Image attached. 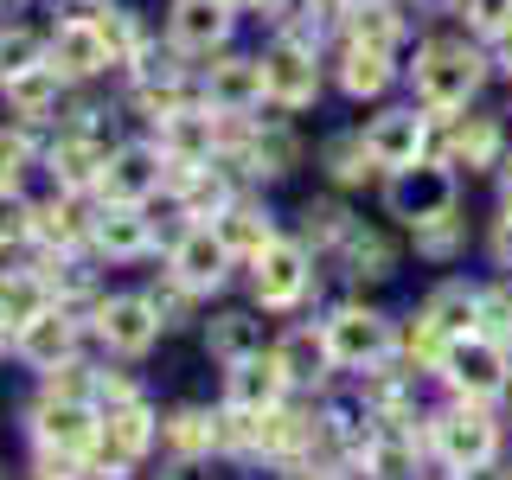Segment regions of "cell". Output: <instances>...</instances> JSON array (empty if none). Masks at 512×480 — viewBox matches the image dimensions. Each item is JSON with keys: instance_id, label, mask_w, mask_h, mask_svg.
<instances>
[{"instance_id": "cell-1", "label": "cell", "mask_w": 512, "mask_h": 480, "mask_svg": "<svg viewBox=\"0 0 512 480\" xmlns=\"http://www.w3.org/2000/svg\"><path fill=\"white\" fill-rule=\"evenodd\" d=\"M487 71H493V58L480 52L474 32H436V39L416 45L410 84H416V103H423L429 116H461V109L487 90Z\"/></svg>"}, {"instance_id": "cell-2", "label": "cell", "mask_w": 512, "mask_h": 480, "mask_svg": "<svg viewBox=\"0 0 512 480\" xmlns=\"http://www.w3.org/2000/svg\"><path fill=\"white\" fill-rule=\"evenodd\" d=\"M423 436H429V455H436V468L474 474V468H487V461H500L506 429H500V416L480 404V397H455L448 410L429 416Z\"/></svg>"}, {"instance_id": "cell-3", "label": "cell", "mask_w": 512, "mask_h": 480, "mask_svg": "<svg viewBox=\"0 0 512 480\" xmlns=\"http://www.w3.org/2000/svg\"><path fill=\"white\" fill-rule=\"evenodd\" d=\"M436 372H442V384L455 397H480V404H493V397L512 391V340H500V333H487V327L455 333V340L442 346Z\"/></svg>"}, {"instance_id": "cell-4", "label": "cell", "mask_w": 512, "mask_h": 480, "mask_svg": "<svg viewBox=\"0 0 512 480\" xmlns=\"http://www.w3.org/2000/svg\"><path fill=\"white\" fill-rule=\"evenodd\" d=\"M474 327H480V288L461 282V276L436 282V288L423 295V308H416V327H410V365L423 359L429 372H436L442 346L455 340V333H474Z\"/></svg>"}, {"instance_id": "cell-5", "label": "cell", "mask_w": 512, "mask_h": 480, "mask_svg": "<svg viewBox=\"0 0 512 480\" xmlns=\"http://www.w3.org/2000/svg\"><path fill=\"white\" fill-rule=\"evenodd\" d=\"M384 205L410 231L429 218H448V212H461V173L448 160H416L404 173H384Z\"/></svg>"}, {"instance_id": "cell-6", "label": "cell", "mask_w": 512, "mask_h": 480, "mask_svg": "<svg viewBox=\"0 0 512 480\" xmlns=\"http://www.w3.org/2000/svg\"><path fill=\"white\" fill-rule=\"evenodd\" d=\"M320 327H327V346H333V365H340V372H372V365H391V359H397V327H391V314L365 308V301L333 308Z\"/></svg>"}, {"instance_id": "cell-7", "label": "cell", "mask_w": 512, "mask_h": 480, "mask_svg": "<svg viewBox=\"0 0 512 480\" xmlns=\"http://www.w3.org/2000/svg\"><path fill=\"white\" fill-rule=\"evenodd\" d=\"M359 135H365V154H372L378 173H404V167H416V160H429L436 116H429L423 103H397V109H378Z\"/></svg>"}, {"instance_id": "cell-8", "label": "cell", "mask_w": 512, "mask_h": 480, "mask_svg": "<svg viewBox=\"0 0 512 480\" xmlns=\"http://www.w3.org/2000/svg\"><path fill=\"white\" fill-rule=\"evenodd\" d=\"M263 77H269V103L276 109L320 103V52L308 32H276V45L263 52Z\"/></svg>"}, {"instance_id": "cell-9", "label": "cell", "mask_w": 512, "mask_h": 480, "mask_svg": "<svg viewBox=\"0 0 512 480\" xmlns=\"http://www.w3.org/2000/svg\"><path fill=\"white\" fill-rule=\"evenodd\" d=\"M308 282H314V256L301 237H276L263 256H250V288L263 308H295L308 295Z\"/></svg>"}, {"instance_id": "cell-10", "label": "cell", "mask_w": 512, "mask_h": 480, "mask_svg": "<svg viewBox=\"0 0 512 480\" xmlns=\"http://www.w3.org/2000/svg\"><path fill=\"white\" fill-rule=\"evenodd\" d=\"M154 442H160V416L141 404V397L103 404V436H96V448H103V474L109 480H122V468H135Z\"/></svg>"}, {"instance_id": "cell-11", "label": "cell", "mask_w": 512, "mask_h": 480, "mask_svg": "<svg viewBox=\"0 0 512 480\" xmlns=\"http://www.w3.org/2000/svg\"><path fill=\"white\" fill-rule=\"evenodd\" d=\"M96 436H103V416H96L84 397L39 391V404H32V442H39V448H58V455H90Z\"/></svg>"}, {"instance_id": "cell-12", "label": "cell", "mask_w": 512, "mask_h": 480, "mask_svg": "<svg viewBox=\"0 0 512 480\" xmlns=\"http://www.w3.org/2000/svg\"><path fill=\"white\" fill-rule=\"evenodd\" d=\"M231 244L218 237V224H186L180 237H173V256H167V269L180 276L192 295H212V288L231 282Z\"/></svg>"}, {"instance_id": "cell-13", "label": "cell", "mask_w": 512, "mask_h": 480, "mask_svg": "<svg viewBox=\"0 0 512 480\" xmlns=\"http://www.w3.org/2000/svg\"><path fill=\"white\" fill-rule=\"evenodd\" d=\"M199 96L218 109V116H256V109L269 103V77H263V58H218L212 71H205Z\"/></svg>"}, {"instance_id": "cell-14", "label": "cell", "mask_w": 512, "mask_h": 480, "mask_svg": "<svg viewBox=\"0 0 512 480\" xmlns=\"http://www.w3.org/2000/svg\"><path fill=\"white\" fill-rule=\"evenodd\" d=\"M160 327H167V320L154 314L148 295H109L103 308H96V333H103V346L122 352V359H141V352L160 340Z\"/></svg>"}, {"instance_id": "cell-15", "label": "cell", "mask_w": 512, "mask_h": 480, "mask_svg": "<svg viewBox=\"0 0 512 480\" xmlns=\"http://www.w3.org/2000/svg\"><path fill=\"white\" fill-rule=\"evenodd\" d=\"M442 160H448L455 173H461V167H468V173L506 167V128H500V116H448Z\"/></svg>"}, {"instance_id": "cell-16", "label": "cell", "mask_w": 512, "mask_h": 480, "mask_svg": "<svg viewBox=\"0 0 512 480\" xmlns=\"http://www.w3.org/2000/svg\"><path fill=\"white\" fill-rule=\"evenodd\" d=\"M231 0H173L167 32H173V52L186 58H212L224 39H231Z\"/></svg>"}, {"instance_id": "cell-17", "label": "cell", "mask_w": 512, "mask_h": 480, "mask_svg": "<svg viewBox=\"0 0 512 480\" xmlns=\"http://www.w3.org/2000/svg\"><path fill=\"white\" fill-rule=\"evenodd\" d=\"M167 186V148H148V141H128V148L109 154V167H103V192L109 199H128V205H141V199H154V192Z\"/></svg>"}, {"instance_id": "cell-18", "label": "cell", "mask_w": 512, "mask_h": 480, "mask_svg": "<svg viewBox=\"0 0 512 480\" xmlns=\"http://www.w3.org/2000/svg\"><path fill=\"white\" fill-rule=\"evenodd\" d=\"M276 365H282L288 391H320L327 372H340V365H333V346H327V327H288L276 340Z\"/></svg>"}, {"instance_id": "cell-19", "label": "cell", "mask_w": 512, "mask_h": 480, "mask_svg": "<svg viewBox=\"0 0 512 480\" xmlns=\"http://www.w3.org/2000/svg\"><path fill=\"white\" fill-rule=\"evenodd\" d=\"M288 397V378H282V365H276V352H256V359H237V365H224V404L231 410H276Z\"/></svg>"}, {"instance_id": "cell-20", "label": "cell", "mask_w": 512, "mask_h": 480, "mask_svg": "<svg viewBox=\"0 0 512 480\" xmlns=\"http://www.w3.org/2000/svg\"><path fill=\"white\" fill-rule=\"evenodd\" d=\"M52 64H58L64 77H96V71H109V64H116V52H109L103 26L77 13V20H64L52 32Z\"/></svg>"}, {"instance_id": "cell-21", "label": "cell", "mask_w": 512, "mask_h": 480, "mask_svg": "<svg viewBox=\"0 0 512 480\" xmlns=\"http://www.w3.org/2000/svg\"><path fill=\"white\" fill-rule=\"evenodd\" d=\"M71 346H77V320L58 308H45V314H32L26 327H20V340H13V352H20L26 365H39V372H52V365L71 359Z\"/></svg>"}, {"instance_id": "cell-22", "label": "cell", "mask_w": 512, "mask_h": 480, "mask_svg": "<svg viewBox=\"0 0 512 480\" xmlns=\"http://www.w3.org/2000/svg\"><path fill=\"white\" fill-rule=\"evenodd\" d=\"M333 77H340V90L352 96V103H372V96L391 90V77H397V64L384 45H359V39H346V52L340 64H333Z\"/></svg>"}, {"instance_id": "cell-23", "label": "cell", "mask_w": 512, "mask_h": 480, "mask_svg": "<svg viewBox=\"0 0 512 480\" xmlns=\"http://www.w3.org/2000/svg\"><path fill=\"white\" fill-rule=\"evenodd\" d=\"M90 237H96V250L116 256V263H128V256H141V250L154 244V231H148V218H141V205H128V199H109L103 212L90 218Z\"/></svg>"}, {"instance_id": "cell-24", "label": "cell", "mask_w": 512, "mask_h": 480, "mask_svg": "<svg viewBox=\"0 0 512 480\" xmlns=\"http://www.w3.org/2000/svg\"><path fill=\"white\" fill-rule=\"evenodd\" d=\"M103 167H109V154L90 141V128H71V135H58V141H52V180H58L64 192L103 186Z\"/></svg>"}, {"instance_id": "cell-25", "label": "cell", "mask_w": 512, "mask_h": 480, "mask_svg": "<svg viewBox=\"0 0 512 480\" xmlns=\"http://www.w3.org/2000/svg\"><path fill=\"white\" fill-rule=\"evenodd\" d=\"M212 224H218L224 244H231V256H244V263H250V256H263V250L282 237V231H276V218H269L263 205H250V199H231Z\"/></svg>"}, {"instance_id": "cell-26", "label": "cell", "mask_w": 512, "mask_h": 480, "mask_svg": "<svg viewBox=\"0 0 512 480\" xmlns=\"http://www.w3.org/2000/svg\"><path fill=\"white\" fill-rule=\"evenodd\" d=\"M340 20H346V39H359V45L397 52V39H404V7L397 0H352Z\"/></svg>"}, {"instance_id": "cell-27", "label": "cell", "mask_w": 512, "mask_h": 480, "mask_svg": "<svg viewBox=\"0 0 512 480\" xmlns=\"http://www.w3.org/2000/svg\"><path fill=\"white\" fill-rule=\"evenodd\" d=\"M0 90H7V109H13V116H45V109H58L64 71L45 58V64H32V71H20V77H0Z\"/></svg>"}, {"instance_id": "cell-28", "label": "cell", "mask_w": 512, "mask_h": 480, "mask_svg": "<svg viewBox=\"0 0 512 480\" xmlns=\"http://www.w3.org/2000/svg\"><path fill=\"white\" fill-rule=\"evenodd\" d=\"M218 423H224V416L186 404V410H173L167 423H160V442H167L180 461H199V455H212V448H218Z\"/></svg>"}, {"instance_id": "cell-29", "label": "cell", "mask_w": 512, "mask_h": 480, "mask_svg": "<svg viewBox=\"0 0 512 480\" xmlns=\"http://www.w3.org/2000/svg\"><path fill=\"white\" fill-rule=\"evenodd\" d=\"M205 352H212L218 365L256 359V352H263V327H256L250 314H218V320H205Z\"/></svg>"}, {"instance_id": "cell-30", "label": "cell", "mask_w": 512, "mask_h": 480, "mask_svg": "<svg viewBox=\"0 0 512 480\" xmlns=\"http://www.w3.org/2000/svg\"><path fill=\"white\" fill-rule=\"evenodd\" d=\"M340 250H346V276H352V282H384V276L397 269V250L384 244L378 231H365V224H352Z\"/></svg>"}, {"instance_id": "cell-31", "label": "cell", "mask_w": 512, "mask_h": 480, "mask_svg": "<svg viewBox=\"0 0 512 480\" xmlns=\"http://www.w3.org/2000/svg\"><path fill=\"white\" fill-rule=\"evenodd\" d=\"M352 224H359V218H352L340 199H308V205H301V244H314V250H340Z\"/></svg>"}, {"instance_id": "cell-32", "label": "cell", "mask_w": 512, "mask_h": 480, "mask_svg": "<svg viewBox=\"0 0 512 480\" xmlns=\"http://www.w3.org/2000/svg\"><path fill=\"white\" fill-rule=\"evenodd\" d=\"M0 308L13 314V327H26L32 314H45V308H52V282H45V276H32V269H20V276H7V282H0Z\"/></svg>"}, {"instance_id": "cell-33", "label": "cell", "mask_w": 512, "mask_h": 480, "mask_svg": "<svg viewBox=\"0 0 512 480\" xmlns=\"http://www.w3.org/2000/svg\"><path fill=\"white\" fill-rule=\"evenodd\" d=\"M416 256H436V263H455L461 244H468V218L461 212H448V218H429V224H416Z\"/></svg>"}, {"instance_id": "cell-34", "label": "cell", "mask_w": 512, "mask_h": 480, "mask_svg": "<svg viewBox=\"0 0 512 480\" xmlns=\"http://www.w3.org/2000/svg\"><path fill=\"white\" fill-rule=\"evenodd\" d=\"M327 173H333V186H359V180H372V154H365V135H340V141H327Z\"/></svg>"}, {"instance_id": "cell-35", "label": "cell", "mask_w": 512, "mask_h": 480, "mask_svg": "<svg viewBox=\"0 0 512 480\" xmlns=\"http://www.w3.org/2000/svg\"><path fill=\"white\" fill-rule=\"evenodd\" d=\"M455 20L474 39H506L512 32V0H455Z\"/></svg>"}, {"instance_id": "cell-36", "label": "cell", "mask_w": 512, "mask_h": 480, "mask_svg": "<svg viewBox=\"0 0 512 480\" xmlns=\"http://www.w3.org/2000/svg\"><path fill=\"white\" fill-rule=\"evenodd\" d=\"M52 58V39H39V32H0V77H20V71H32V64H45Z\"/></svg>"}, {"instance_id": "cell-37", "label": "cell", "mask_w": 512, "mask_h": 480, "mask_svg": "<svg viewBox=\"0 0 512 480\" xmlns=\"http://www.w3.org/2000/svg\"><path fill=\"white\" fill-rule=\"evenodd\" d=\"M84 231H90V224L77 218L71 205H58V199L45 205V212H32V237H39V244H58V250H64V244H77Z\"/></svg>"}, {"instance_id": "cell-38", "label": "cell", "mask_w": 512, "mask_h": 480, "mask_svg": "<svg viewBox=\"0 0 512 480\" xmlns=\"http://www.w3.org/2000/svg\"><path fill=\"white\" fill-rule=\"evenodd\" d=\"M480 327L500 333V340H512V276L480 288Z\"/></svg>"}, {"instance_id": "cell-39", "label": "cell", "mask_w": 512, "mask_h": 480, "mask_svg": "<svg viewBox=\"0 0 512 480\" xmlns=\"http://www.w3.org/2000/svg\"><path fill=\"white\" fill-rule=\"evenodd\" d=\"M20 237H32V205L13 186H0V250L20 244Z\"/></svg>"}, {"instance_id": "cell-40", "label": "cell", "mask_w": 512, "mask_h": 480, "mask_svg": "<svg viewBox=\"0 0 512 480\" xmlns=\"http://www.w3.org/2000/svg\"><path fill=\"white\" fill-rule=\"evenodd\" d=\"M26 160H32V141L20 135V128H0V186H20Z\"/></svg>"}, {"instance_id": "cell-41", "label": "cell", "mask_w": 512, "mask_h": 480, "mask_svg": "<svg viewBox=\"0 0 512 480\" xmlns=\"http://www.w3.org/2000/svg\"><path fill=\"white\" fill-rule=\"evenodd\" d=\"M308 13H320V0H263V20L276 32H308V26H301Z\"/></svg>"}, {"instance_id": "cell-42", "label": "cell", "mask_w": 512, "mask_h": 480, "mask_svg": "<svg viewBox=\"0 0 512 480\" xmlns=\"http://www.w3.org/2000/svg\"><path fill=\"white\" fill-rule=\"evenodd\" d=\"M148 301H154V314H160V320H167V327H180V320H186V301H192V288H186L180 276H173L167 288H154V295H148Z\"/></svg>"}, {"instance_id": "cell-43", "label": "cell", "mask_w": 512, "mask_h": 480, "mask_svg": "<svg viewBox=\"0 0 512 480\" xmlns=\"http://www.w3.org/2000/svg\"><path fill=\"white\" fill-rule=\"evenodd\" d=\"M487 256H493V269H506V276H512V212L493 218V231H487Z\"/></svg>"}, {"instance_id": "cell-44", "label": "cell", "mask_w": 512, "mask_h": 480, "mask_svg": "<svg viewBox=\"0 0 512 480\" xmlns=\"http://www.w3.org/2000/svg\"><path fill=\"white\" fill-rule=\"evenodd\" d=\"M96 397H103V404H128V397H135V384H128L122 372H103V378H96Z\"/></svg>"}, {"instance_id": "cell-45", "label": "cell", "mask_w": 512, "mask_h": 480, "mask_svg": "<svg viewBox=\"0 0 512 480\" xmlns=\"http://www.w3.org/2000/svg\"><path fill=\"white\" fill-rule=\"evenodd\" d=\"M500 212H512V154H506V167H500Z\"/></svg>"}, {"instance_id": "cell-46", "label": "cell", "mask_w": 512, "mask_h": 480, "mask_svg": "<svg viewBox=\"0 0 512 480\" xmlns=\"http://www.w3.org/2000/svg\"><path fill=\"white\" fill-rule=\"evenodd\" d=\"M282 480H340V474H320V468H295V474H282Z\"/></svg>"}, {"instance_id": "cell-47", "label": "cell", "mask_w": 512, "mask_h": 480, "mask_svg": "<svg viewBox=\"0 0 512 480\" xmlns=\"http://www.w3.org/2000/svg\"><path fill=\"white\" fill-rule=\"evenodd\" d=\"M352 7V0H320V13H346Z\"/></svg>"}, {"instance_id": "cell-48", "label": "cell", "mask_w": 512, "mask_h": 480, "mask_svg": "<svg viewBox=\"0 0 512 480\" xmlns=\"http://www.w3.org/2000/svg\"><path fill=\"white\" fill-rule=\"evenodd\" d=\"M500 45H506V52H500V64H506V77H512V32H506V39H500Z\"/></svg>"}, {"instance_id": "cell-49", "label": "cell", "mask_w": 512, "mask_h": 480, "mask_svg": "<svg viewBox=\"0 0 512 480\" xmlns=\"http://www.w3.org/2000/svg\"><path fill=\"white\" fill-rule=\"evenodd\" d=\"M231 7H237V13H244V7H263V0H231Z\"/></svg>"}]
</instances>
